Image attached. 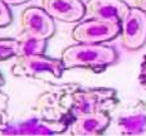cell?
Wrapping results in <instances>:
<instances>
[{
	"mask_svg": "<svg viewBox=\"0 0 146 136\" xmlns=\"http://www.w3.org/2000/svg\"><path fill=\"white\" fill-rule=\"evenodd\" d=\"M117 103V92L113 88H84L67 83L43 92L36 98L34 108L38 120L53 134H62L80 115L92 111L108 112Z\"/></svg>",
	"mask_w": 146,
	"mask_h": 136,
	"instance_id": "6da1fadb",
	"label": "cell"
},
{
	"mask_svg": "<svg viewBox=\"0 0 146 136\" xmlns=\"http://www.w3.org/2000/svg\"><path fill=\"white\" fill-rule=\"evenodd\" d=\"M120 54L113 47L103 43H77L68 45L60 53V60L66 69L84 68L102 72L117 63Z\"/></svg>",
	"mask_w": 146,
	"mask_h": 136,
	"instance_id": "7a4b0ae2",
	"label": "cell"
},
{
	"mask_svg": "<svg viewBox=\"0 0 146 136\" xmlns=\"http://www.w3.org/2000/svg\"><path fill=\"white\" fill-rule=\"evenodd\" d=\"M62 60L47 57L45 54H32V56L15 57L11 66V74L15 77L42 78L43 76H52L60 78L64 72Z\"/></svg>",
	"mask_w": 146,
	"mask_h": 136,
	"instance_id": "3957f363",
	"label": "cell"
},
{
	"mask_svg": "<svg viewBox=\"0 0 146 136\" xmlns=\"http://www.w3.org/2000/svg\"><path fill=\"white\" fill-rule=\"evenodd\" d=\"M121 22L90 18L72 29V39L77 43H105L120 35Z\"/></svg>",
	"mask_w": 146,
	"mask_h": 136,
	"instance_id": "277c9868",
	"label": "cell"
},
{
	"mask_svg": "<svg viewBox=\"0 0 146 136\" xmlns=\"http://www.w3.org/2000/svg\"><path fill=\"white\" fill-rule=\"evenodd\" d=\"M19 25L25 37L48 40L56 33L54 19L43 8L29 7L20 13Z\"/></svg>",
	"mask_w": 146,
	"mask_h": 136,
	"instance_id": "5b68a950",
	"label": "cell"
},
{
	"mask_svg": "<svg viewBox=\"0 0 146 136\" xmlns=\"http://www.w3.org/2000/svg\"><path fill=\"white\" fill-rule=\"evenodd\" d=\"M121 44L129 50H139L146 44V11L137 7L130 9L121 20Z\"/></svg>",
	"mask_w": 146,
	"mask_h": 136,
	"instance_id": "8992f818",
	"label": "cell"
},
{
	"mask_svg": "<svg viewBox=\"0 0 146 136\" xmlns=\"http://www.w3.org/2000/svg\"><path fill=\"white\" fill-rule=\"evenodd\" d=\"M110 122L111 117L107 111H92L76 117L68 130L69 134L74 136H95L103 134Z\"/></svg>",
	"mask_w": 146,
	"mask_h": 136,
	"instance_id": "52a82bcc",
	"label": "cell"
},
{
	"mask_svg": "<svg viewBox=\"0 0 146 136\" xmlns=\"http://www.w3.org/2000/svg\"><path fill=\"white\" fill-rule=\"evenodd\" d=\"M42 8L54 20L64 23L81 22L86 15V4L81 0H42Z\"/></svg>",
	"mask_w": 146,
	"mask_h": 136,
	"instance_id": "ba28073f",
	"label": "cell"
},
{
	"mask_svg": "<svg viewBox=\"0 0 146 136\" xmlns=\"http://www.w3.org/2000/svg\"><path fill=\"white\" fill-rule=\"evenodd\" d=\"M130 7L123 0H88L86 3V15L96 19L122 20L130 11Z\"/></svg>",
	"mask_w": 146,
	"mask_h": 136,
	"instance_id": "9c48e42d",
	"label": "cell"
},
{
	"mask_svg": "<svg viewBox=\"0 0 146 136\" xmlns=\"http://www.w3.org/2000/svg\"><path fill=\"white\" fill-rule=\"evenodd\" d=\"M122 134L137 135L142 134L146 130V112L145 113H133L126 116L118 122Z\"/></svg>",
	"mask_w": 146,
	"mask_h": 136,
	"instance_id": "30bf717a",
	"label": "cell"
},
{
	"mask_svg": "<svg viewBox=\"0 0 146 136\" xmlns=\"http://www.w3.org/2000/svg\"><path fill=\"white\" fill-rule=\"evenodd\" d=\"M47 42L43 39H34L25 37L24 39H19V48H18V56H32V54H45L47 49Z\"/></svg>",
	"mask_w": 146,
	"mask_h": 136,
	"instance_id": "8fae6325",
	"label": "cell"
},
{
	"mask_svg": "<svg viewBox=\"0 0 146 136\" xmlns=\"http://www.w3.org/2000/svg\"><path fill=\"white\" fill-rule=\"evenodd\" d=\"M19 40L11 38H0V62L18 56Z\"/></svg>",
	"mask_w": 146,
	"mask_h": 136,
	"instance_id": "7c38bea8",
	"label": "cell"
},
{
	"mask_svg": "<svg viewBox=\"0 0 146 136\" xmlns=\"http://www.w3.org/2000/svg\"><path fill=\"white\" fill-rule=\"evenodd\" d=\"M13 22V14H11L9 5L5 1L0 0V28L10 25Z\"/></svg>",
	"mask_w": 146,
	"mask_h": 136,
	"instance_id": "4fadbf2b",
	"label": "cell"
},
{
	"mask_svg": "<svg viewBox=\"0 0 146 136\" xmlns=\"http://www.w3.org/2000/svg\"><path fill=\"white\" fill-rule=\"evenodd\" d=\"M8 106H9V97L7 93L0 91V129L5 126L8 119Z\"/></svg>",
	"mask_w": 146,
	"mask_h": 136,
	"instance_id": "5bb4252c",
	"label": "cell"
},
{
	"mask_svg": "<svg viewBox=\"0 0 146 136\" xmlns=\"http://www.w3.org/2000/svg\"><path fill=\"white\" fill-rule=\"evenodd\" d=\"M139 82L142 86V88L146 90V56L142 59L141 67H140V74H139Z\"/></svg>",
	"mask_w": 146,
	"mask_h": 136,
	"instance_id": "9a60e30c",
	"label": "cell"
},
{
	"mask_svg": "<svg viewBox=\"0 0 146 136\" xmlns=\"http://www.w3.org/2000/svg\"><path fill=\"white\" fill-rule=\"evenodd\" d=\"M3 1H5L9 7H17V5H22L24 3H28L30 0H3Z\"/></svg>",
	"mask_w": 146,
	"mask_h": 136,
	"instance_id": "2e32d148",
	"label": "cell"
},
{
	"mask_svg": "<svg viewBox=\"0 0 146 136\" xmlns=\"http://www.w3.org/2000/svg\"><path fill=\"white\" fill-rule=\"evenodd\" d=\"M133 7H137L140 9H142L144 11H146V0H135L133 1Z\"/></svg>",
	"mask_w": 146,
	"mask_h": 136,
	"instance_id": "e0dca14e",
	"label": "cell"
},
{
	"mask_svg": "<svg viewBox=\"0 0 146 136\" xmlns=\"http://www.w3.org/2000/svg\"><path fill=\"white\" fill-rule=\"evenodd\" d=\"M4 83H5V81H4V77H3V74L0 73V87H1V86H3V84H4Z\"/></svg>",
	"mask_w": 146,
	"mask_h": 136,
	"instance_id": "ac0fdd59",
	"label": "cell"
}]
</instances>
